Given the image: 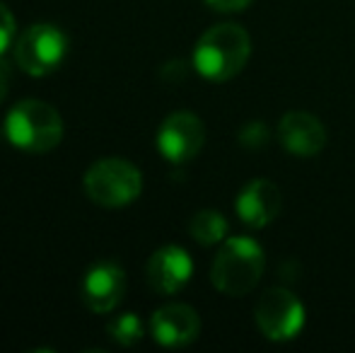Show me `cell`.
Returning <instances> with one entry per match:
<instances>
[{"mask_svg": "<svg viewBox=\"0 0 355 353\" xmlns=\"http://www.w3.org/2000/svg\"><path fill=\"white\" fill-rule=\"evenodd\" d=\"M252 39L234 22H220L201 34L193 46V68L211 83H227L249 61Z\"/></svg>", "mask_w": 355, "mask_h": 353, "instance_id": "1", "label": "cell"}, {"mask_svg": "<svg viewBox=\"0 0 355 353\" xmlns=\"http://www.w3.org/2000/svg\"><path fill=\"white\" fill-rule=\"evenodd\" d=\"M263 268H266V257L257 240L247 235L227 237L213 259L211 281L223 295L242 298L257 288Z\"/></svg>", "mask_w": 355, "mask_h": 353, "instance_id": "2", "label": "cell"}, {"mask_svg": "<svg viewBox=\"0 0 355 353\" xmlns=\"http://www.w3.org/2000/svg\"><path fill=\"white\" fill-rule=\"evenodd\" d=\"M5 136L24 153H51L63 141V119L44 99H22L5 117Z\"/></svg>", "mask_w": 355, "mask_h": 353, "instance_id": "3", "label": "cell"}, {"mask_svg": "<svg viewBox=\"0 0 355 353\" xmlns=\"http://www.w3.org/2000/svg\"><path fill=\"white\" fill-rule=\"evenodd\" d=\"M83 187L87 198L97 206L121 208L141 196L143 175L123 157H102L85 172Z\"/></svg>", "mask_w": 355, "mask_h": 353, "instance_id": "4", "label": "cell"}, {"mask_svg": "<svg viewBox=\"0 0 355 353\" xmlns=\"http://www.w3.org/2000/svg\"><path fill=\"white\" fill-rule=\"evenodd\" d=\"M68 56V37L56 24L39 22L24 29L15 42V63L27 76L44 78L61 68Z\"/></svg>", "mask_w": 355, "mask_h": 353, "instance_id": "5", "label": "cell"}, {"mask_svg": "<svg viewBox=\"0 0 355 353\" xmlns=\"http://www.w3.org/2000/svg\"><path fill=\"white\" fill-rule=\"evenodd\" d=\"M257 327L268 341H290L304 327V307L288 288H268L254 307Z\"/></svg>", "mask_w": 355, "mask_h": 353, "instance_id": "6", "label": "cell"}, {"mask_svg": "<svg viewBox=\"0 0 355 353\" xmlns=\"http://www.w3.org/2000/svg\"><path fill=\"white\" fill-rule=\"evenodd\" d=\"M206 143V126L191 112H174L157 131V150L172 165H184L201 153Z\"/></svg>", "mask_w": 355, "mask_h": 353, "instance_id": "7", "label": "cell"}, {"mask_svg": "<svg viewBox=\"0 0 355 353\" xmlns=\"http://www.w3.org/2000/svg\"><path fill=\"white\" fill-rule=\"evenodd\" d=\"M201 332V317L191 305L184 302H169V305L155 310L150 320V334L159 346L167 349H182L196 341Z\"/></svg>", "mask_w": 355, "mask_h": 353, "instance_id": "8", "label": "cell"}, {"mask_svg": "<svg viewBox=\"0 0 355 353\" xmlns=\"http://www.w3.org/2000/svg\"><path fill=\"white\" fill-rule=\"evenodd\" d=\"M126 295V273L114 261H99L85 273L83 300L97 315L116 310Z\"/></svg>", "mask_w": 355, "mask_h": 353, "instance_id": "9", "label": "cell"}, {"mask_svg": "<svg viewBox=\"0 0 355 353\" xmlns=\"http://www.w3.org/2000/svg\"><path fill=\"white\" fill-rule=\"evenodd\" d=\"M281 189L266 177L252 179L234 201V211H237L239 221L249 227H257V230L271 225L281 216Z\"/></svg>", "mask_w": 355, "mask_h": 353, "instance_id": "10", "label": "cell"}, {"mask_svg": "<svg viewBox=\"0 0 355 353\" xmlns=\"http://www.w3.org/2000/svg\"><path fill=\"white\" fill-rule=\"evenodd\" d=\"M145 273H148V283L155 293H159V295H174V293H179L191 281L193 261L187 250H182L177 245H167V247H159L150 257Z\"/></svg>", "mask_w": 355, "mask_h": 353, "instance_id": "11", "label": "cell"}, {"mask_svg": "<svg viewBox=\"0 0 355 353\" xmlns=\"http://www.w3.org/2000/svg\"><path fill=\"white\" fill-rule=\"evenodd\" d=\"M278 141L290 155L312 157L327 146V128L309 112H288L278 123Z\"/></svg>", "mask_w": 355, "mask_h": 353, "instance_id": "12", "label": "cell"}, {"mask_svg": "<svg viewBox=\"0 0 355 353\" xmlns=\"http://www.w3.org/2000/svg\"><path fill=\"white\" fill-rule=\"evenodd\" d=\"M227 232H230L227 221H225V216L218 211H201L189 223V235L203 247L223 245V242L227 240Z\"/></svg>", "mask_w": 355, "mask_h": 353, "instance_id": "13", "label": "cell"}, {"mask_svg": "<svg viewBox=\"0 0 355 353\" xmlns=\"http://www.w3.org/2000/svg\"><path fill=\"white\" fill-rule=\"evenodd\" d=\"M109 336L121 346H136L143 339V322L136 312H123V315L114 317L107 327Z\"/></svg>", "mask_w": 355, "mask_h": 353, "instance_id": "14", "label": "cell"}, {"mask_svg": "<svg viewBox=\"0 0 355 353\" xmlns=\"http://www.w3.org/2000/svg\"><path fill=\"white\" fill-rule=\"evenodd\" d=\"M268 143V126L263 121H249L239 128V146L247 150H261Z\"/></svg>", "mask_w": 355, "mask_h": 353, "instance_id": "15", "label": "cell"}, {"mask_svg": "<svg viewBox=\"0 0 355 353\" xmlns=\"http://www.w3.org/2000/svg\"><path fill=\"white\" fill-rule=\"evenodd\" d=\"M15 29H17V22H15V15L8 10V5L0 3V56L10 49L15 39Z\"/></svg>", "mask_w": 355, "mask_h": 353, "instance_id": "16", "label": "cell"}, {"mask_svg": "<svg viewBox=\"0 0 355 353\" xmlns=\"http://www.w3.org/2000/svg\"><path fill=\"white\" fill-rule=\"evenodd\" d=\"M254 0H206L208 8L218 10V12H239V10L249 8Z\"/></svg>", "mask_w": 355, "mask_h": 353, "instance_id": "17", "label": "cell"}, {"mask_svg": "<svg viewBox=\"0 0 355 353\" xmlns=\"http://www.w3.org/2000/svg\"><path fill=\"white\" fill-rule=\"evenodd\" d=\"M10 89V66L5 63V58L0 56V102H5Z\"/></svg>", "mask_w": 355, "mask_h": 353, "instance_id": "18", "label": "cell"}]
</instances>
